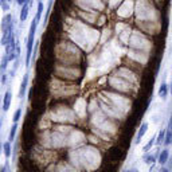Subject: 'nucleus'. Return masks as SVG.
Instances as JSON below:
<instances>
[{
    "label": "nucleus",
    "mask_w": 172,
    "mask_h": 172,
    "mask_svg": "<svg viewBox=\"0 0 172 172\" xmlns=\"http://www.w3.org/2000/svg\"><path fill=\"white\" fill-rule=\"evenodd\" d=\"M38 24H39V22L34 18L30 24V30H28L27 51H26V66H27V67H30V65H31V55H32V48H34V45H35V34H36Z\"/></svg>",
    "instance_id": "1"
},
{
    "label": "nucleus",
    "mask_w": 172,
    "mask_h": 172,
    "mask_svg": "<svg viewBox=\"0 0 172 172\" xmlns=\"http://www.w3.org/2000/svg\"><path fill=\"white\" fill-rule=\"evenodd\" d=\"M28 81H30V74H28V73H26V74H24V77H23V79H22L20 88H19V93H18V97H19V100H22L23 97L26 96V90H27Z\"/></svg>",
    "instance_id": "2"
},
{
    "label": "nucleus",
    "mask_w": 172,
    "mask_h": 172,
    "mask_svg": "<svg viewBox=\"0 0 172 172\" xmlns=\"http://www.w3.org/2000/svg\"><path fill=\"white\" fill-rule=\"evenodd\" d=\"M147 131H148V122H143L141 124V127H140V129L137 131V134H136V137H134V144H140L141 143V139L144 137V134L147 133Z\"/></svg>",
    "instance_id": "3"
},
{
    "label": "nucleus",
    "mask_w": 172,
    "mask_h": 172,
    "mask_svg": "<svg viewBox=\"0 0 172 172\" xmlns=\"http://www.w3.org/2000/svg\"><path fill=\"white\" fill-rule=\"evenodd\" d=\"M11 102H12V93H11V90H7L4 93V97H3V112H7L8 109L11 106Z\"/></svg>",
    "instance_id": "4"
},
{
    "label": "nucleus",
    "mask_w": 172,
    "mask_h": 172,
    "mask_svg": "<svg viewBox=\"0 0 172 172\" xmlns=\"http://www.w3.org/2000/svg\"><path fill=\"white\" fill-rule=\"evenodd\" d=\"M30 5H31V0H27V2L24 3V4L22 5V10H20V15H19V18H20V22H26L27 20V16H28V11H30Z\"/></svg>",
    "instance_id": "5"
},
{
    "label": "nucleus",
    "mask_w": 172,
    "mask_h": 172,
    "mask_svg": "<svg viewBox=\"0 0 172 172\" xmlns=\"http://www.w3.org/2000/svg\"><path fill=\"white\" fill-rule=\"evenodd\" d=\"M8 63H10V61H8V57L4 54V55L2 57V59H0V74H4L5 71H7Z\"/></svg>",
    "instance_id": "6"
},
{
    "label": "nucleus",
    "mask_w": 172,
    "mask_h": 172,
    "mask_svg": "<svg viewBox=\"0 0 172 172\" xmlns=\"http://www.w3.org/2000/svg\"><path fill=\"white\" fill-rule=\"evenodd\" d=\"M16 132H18V122H14L12 127L10 129V133H8V141L12 143L15 140V136H16Z\"/></svg>",
    "instance_id": "7"
},
{
    "label": "nucleus",
    "mask_w": 172,
    "mask_h": 172,
    "mask_svg": "<svg viewBox=\"0 0 172 172\" xmlns=\"http://www.w3.org/2000/svg\"><path fill=\"white\" fill-rule=\"evenodd\" d=\"M3 153L5 156V160H8L11 157V143L8 140L5 143H3Z\"/></svg>",
    "instance_id": "8"
},
{
    "label": "nucleus",
    "mask_w": 172,
    "mask_h": 172,
    "mask_svg": "<svg viewBox=\"0 0 172 172\" xmlns=\"http://www.w3.org/2000/svg\"><path fill=\"white\" fill-rule=\"evenodd\" d=\"M43 2H38V8H36V15H35V19L38 22H41V18H42V14H43Z\"/></svg>",
    "instance_id": "9"
},
{
    "label": "nucleus",
    "mask_w": 172,
    "mask_h": 172,
    "mask_svg": "<svg viewBox=\"0 0 172 172\" xmlns=\"http://www.w3.org/2000/svg\"><path fill=\"white\" fill-rule=\"evenodd\" d=\"M167 93H168L167 84H165V82H163V84L160 85V88H159V96L161 97V98H165V97H167Z\"/></svg>",
    "instance_id": "10"
},
{
    "label": "nucleus",
    "mask_w": 172,
    "mask_h": 172,
    "mask_svg": "<svg viewBox=\"0 0 172 172\" xmlns=\"http://www.w3.org/2000/svg\"><path fill=\"white\" fill-rule=\"evenodd\" d=\"M168 156H170V153H168L167 149L161 151V153H160V157H159V163L160 164H165L168 160Z\"/></svg>",
    "instance_id": "11"
},
{
    "label": "nucleus",
    "mask_w": 172,
    "mask_h": 172,
    "mask_svg": "<svg viewBox=\"0 0 172 172\" xmlns=\"http://www.w3.org/2000/svg\"><path fill=\"white\" fill-rule=\"evenodd\" d=\"M0 8H2L4 12H8L11 10V3L8 0H0Z\"/></svg>",
    "instance_id": "12"
},
{
    "label": "nucleus",
    "mask_w": 172,
    "mask_h": 172,
    "mask_svg": "<svg viewBox=\"0 0 172 172\" xmlns=\"http://www.w3.org/2000/svg\"><path fill=\"white\" fill-rule=\"evenodd\" d=\"M12 62H14V65H12V70H11V73H10V78H12V77L15 75L16 70H18V67H19V57H16Z\"/></svg>",
    "instance_id": "13"
},
{
    "label": "nucleus",
    "mask_w": 172,
    "mask_h": 172,
    "mask_svg": "<svg viewBox=\"0 0 172 172\" xmlns=\"http://www.w3.org/2000/svg\"><path fill=\"white\" fill-rule=\"evenodd\" d=\"M20 118H22V106H19L15 110V113H14L12 120H14V122H19V120H20Z\"/></svg>",
    "instance_id": "14"
},
{
    "label": "nucleus",
    "mask_w": 172,
    "mask_h": 172,
    "mask_svg": "<svg viewBox=\"0 0 172 172\" xmlns=\"http://www.w3.org/2000/svg\"><path fill=\"white\" fill-rule=\"evenodd\" d=\"M165 139V129H161L159 133V136H157V140H156V144H161L163 141H164Z\"/></svg>",
    "instance_id": "15"
},
{
    "label": "nucleus",
    "mask_w": 172,
    "mask_h": 172,
    "mask_svg": "<svg viewBox=\"0 0 172 172\" xmlns=\"http://www.w3.org/2000/svg\"><path fill=\"white\" fill-rule=\"evenodd\" d=\"M51 5H53V0H50V2H48L47 11H46V15H45V20H43V24H45V23L47 22V19H48V15H50V11H51Z\"/></svg>",
    "instance_id": "16"
},
{
    "label": "nucleus",
    "mask_w": 172,
    "mask_h": 172,
    "mask_svg": "<svg viewBox=\"0 0 172 172\" xmlns=\"http://www.w3.org/2000/svg\"><path fill=\"white\" fill-rule=\"evenodd\" d=\"M155 140H156V137H152V139L149 140V141H148V144L144 147V152H148V151H149L152 147H153V144H155Z\"/></svg>",
    "instance_id": "17"
},
{
    "label": "nucleus",
    "mask_w": 172,
    "mask_h": 172,
    "mask_svg": "<svg viewBox=\"0 0 172 172\" xmlns=\"http://www.w3.org/2000/svg\"><path fill=\"white\" fill-rule=\"evenodd\" d=\"M144 161H145V163H148V164H149V163H153V161H155V157L152 156V155H148V152H145Z\"/></svg>",
    "instance_id": "18"
},
{
    "label": "nucleus",
    "mask_w": 172,
    "mask_h": 172,
    "mask_svg": "<svg viewBox=\"0 0 172 172\" xmlns=\"http://www.w3.org/2000/svg\"><path fill=\"white\" fill-rule=\"evenodd\" d=\"M0 77H2V79H0V81H2V85H5V82H7V74H0Z\"/></svg>",
    "instance_id": "19"
},
{
    "label": "nucleus",
    "mask_w": 172,
    "mask_h": 172,
    "mask_svg": "<svg viewBox=\"0 0 172 172\" xmlns=\"http://www.w3.org/2000/svg\"><path fill=\"white\" fill-rule=\"evenodd\" d=\"M26 2H27V0H16V3H18L19 5H23V4H24V3H26Z\"/></svg>",
    "instance_id": "20"
},
{
    "label": "nucleus",
    "mask_w": 172,
    "mask_h": 172,
    "mask_svg": "<svg viewBox=\"0 0 172 172\" xmlns=\"http://www.w3.org/2000/svg\"><path fill=\"white\" fill-rule=\"evenodd\" d=\"M2 127H3V117H0V131H2Z\"/></svg>",
    "instance_id": "21"
},
{
    "label": "nucleus",
    "mask_w": 172,
    "mask_h": 172,
    "mask_svg": "<svg viewBox=\"0 0 172 172\" xmlns=\"http://www.w3.org/2000/svg\"><path fill=\"white\" fill-rule=\"evenodd\" d=\"M2 152H3V143L0 141V153H2Z\"/></svg>",
    "instance_id": "22"
},
{
    "label": "nucleus",
    "mask_w": 172,
    "mask_h": 172,
    "mask_svg": "<svg viewBox=\"0 0 172 172\" xmlns=\"http://www.w3.org/2000/svg\"><path fill=\"white\" fill-rule=\"evenodd\" d=\"M171 93H172V82H171Z\"/></svg>",
    "instance_id": "23"
},
{
    "label": "nucleus",
    "mask_w": 172,
    "mask_h": 172,
    "mask_svg": "<svg viewBox=\"0 0 172 172\" xmlns=\"http://www.w3.org/2000/svg\"><path fill=\"white\" fill-rule=\"evenodd\" d=\"M2 102H3V101H2V98H0V104H2Z\"/></svg>",
    "instance_id": "24"
},
{
    "label": "nucleus",
    "mask_w": 172,
    "mask_h": 172,
    "mask_svg": "<svg viewBox=\"0 0 172 172\" xmlns=\"http://www.w3.org/2000/svg\"><path fill=\"white\" fill-rule=\"evenodd\" d=\"M8 2H10V3H11V2H12V0H8Z\"/></svg>",
    "instance_id": "25"
},
{
    "label": "nucleus",
    "mask_w": 172,
    "mask_h": 172,
    "mask_svg": "<svg viewBox=\"0 0 172 172\" xmlns=\"http://www.w3.org/2000/svg\"><path fill=\"white\" fill-rule=\"evenodd\" d=\"M38 2H43V0H38Z\"/></svg>",
    "instance_id": "26"
}]
</instances>
